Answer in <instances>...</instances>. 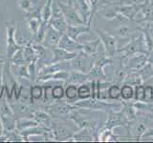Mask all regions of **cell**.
<instances>
[{"instance_id": "14", "label": "cell", "mask_w": 153, "mask_h": 143, "mask_svg": "<svg viewBox=\"0 0 153 143\" xmlns=\"http://www.w3.org/2000/svg\"><path fill=\"white\" fill-rule=\"evenodd\" d=\"M53 124V130H54V137L56 140H66L72 138L74 133L76 132V130L66 127L64 125H60L57 123H52Z\"/></svg>"}, {"instance_id": "6", "label": "cell", "mask_w": 153, "mask_h": 143, "mask_svg": "<svg viewBox=\"0 0 153 143\" xmlns=\"http://www.w3.org/2000/svg\"><path fill=\"white\" fill-rule=\"evenodd\" d=\"M106 121L104 122L103 126L113 130L117 127H126L128 125L129 120L121 110L119 111H110L106 114Z\"/></svg>"}, {"instance_id": "36", "label": "cell", "mask_w": 153, "mask_h": 143, "mask_svg": "<svg viewBox=\"0 0 153 143\" xmlns=\"http://www.w3.org/2000/svg\"><path fill=\"white\" fill-rule=\"evenodd\" d=\"M1 133H2V123L0 121V136H1Z\"/></svg>"}, {"instance_id": "17", "label": "cell", "mask_w": 153, "mask_h": 143, "mask_svg": "<svg viewBox=\"0 0 153 143\" xmlns=\"http://www.w3.org/2000/svg\"><path fill=\"white\" fill-rule=\"evenodd\" d=\"M53 52H54V58L52 60V63H57V62H64L73 59L76 55V52H70L62 48L56 46L52 48Z\"/></svg>"}, {"instance_id": "20", "label": "cell", "mask_w": 153, "mask_h": 143, "mask_svg": "<svg viewBox=\"0 0 153 143\" xmlns=\"http://www.w3.org/2000/svg\"><path fill=\"white\" fill-rule=\"evenodd\" d=\"M89 5H90V8H91V13H90V16L88 19V22H87V25L91 26V23H92V20L94 16L99 13V11L102 8H103L104 6L111 3V1L109 0H87Z\"/></svg>"}, {"instance_id": "27", "label": "cell", "mask_w": 153, "mask_h": 143, "mask_svg": "<svg viewBox=\"0 0 153 143\" xmlns=\"http://www.w3.org/2000/svg\"><path fill=\"white\" fill-rule=\"evenodd\" d=\"M78 97L79 99H87L92 97V86L89 83H82L78 87Z\"/></svg>"}, {"instance_id": "18", "label": "cell", "mask_w": 153, "mask_h": 143, "mask_svg": "<svg viewBox=\"0 0 153 143\" xmlns=\"http://www.w3.org/2000/svg\"><path fill=\"white\" fill-rule=\"evenodd\" d=\"M62 35H63V33L56 31L55 28H53L49 24L47 27V32L45 35L46 44L51 48L59 46V40Z\"/></svg>"}, {"instance_id": "30", "label": "cell", "mask_w": 153, "mask_h": 143, "mask_svg": "<svg viewBox=\"0 0 153 143\" xmlns=\"http://www.w3.org/2000/svg\"><path fill=\"white\" fill-rule=\"evenodd\" d=\"M64 95V90L61 86H56L52 91V97L55 99H60Z\"/></svg>"}, {"instance_id": "5", "label": "cell", "mask_w": 153, "mask_h": 143, "mask_svg": "<svg viewBox=\"0 0 153 143\" xmlns=\"http://www.w3.org/2000/svg\"><path fill=\"white\" fill-rule=\"evenodd\" d=\"M93 31L100 39V42L102 43L105 54L110 57H113L117 54L118 51L116 37L112 35L110 32L102 30V29H94Z\"/></svg>"}, {"instance_id": "9", "label": "cell", "mask_w": 153, "mask_h": 143, "mask_svg": "<svg viewBox=\"0 0 153 143\" xmlns=\"http://www.w3.org/2000/svg\"><path fill=\"white\" fill-rule=\"evenodd\" d=\"M123 57L124 58V62H126L129 71L139 72L149 62L147 54H136L129 57Z\"/></svg>"}, {"instance_id": "38", "label": "cell", "mask_w": 153, "mask_h": 143, "mask_svg": "<svg viewBox=\"0 0 153 143\" xmlns=\"http://www.w3.org/2000/svg\"><path fill=\"white\" fill-rule=\"evenodd\" d=\"M2 62H3L2 60H0V63H2Z\"/></svg>"}, {"instance_id": "23", "label": "cell", "mask_w": 153, "mask_h": 143, "mask_svg": "<svg viewBox=\"0 0 153 143\" xmlns=\"http://www.w3.org/2000/svg\"><path fill=\"white\" fill-rule=\"evenodd\" d=\"M72 138L75 141H95L96 137L93 132L87 128H81L79 132H76Z\"/></svg>"}, {"instance_id": "7", "label": "cell", "mask_w": 153, "mask_h": 143, "mask_svg": "<svg viewBox=\"0 0 153 143\" xmlns=\"http://www.w3.org/2000/svg\"><path fill=\"white\" fill-rule=\"evenodd\" d=\"M57 6L59 7L60 11L63 13L68 25H79V24H85L81 19L78 11L76 10L75 6H71L68 4H64L60 1L57 2Z\"/></svg>"}, {"instance_id": "25", "label": "cell", "mask_w": 153, "mask_h": 143, "mask_svg": "<svg viewBox=\"0 0 153 143\" xmlns=\"http://www.w3.org/2000/svg\"><path fill=\"white\" fill-rule=\"evenodd\" d=\"M121 98L123 101L134 100V88L132 85L127 83L121 85Z\"/></svg>"}, {"instance_id": "37", "label": "cell", "mask_w": 153, "mask_h": 143, "mask_svg": "<svg viewBox=\"0 0 153 143\" xmlns=\"http://www.w3.org/2000/svg\"><path fill=\"white\" fill-rule=\"evenodd\" d=\"M130 1H131V2H134V3H136L137 0H130Z\"/></svg>"}, {"instance_id": "13", "label": "cell", "mask_w": 153, "mask_h": 143, "mask_svg": "<svg viewBox=\"0 0 153 143\" xmlns=\"http://www.w3.org/2000/svg\"><path fill=\"white\" fill-rule=\"evenodd\" d=\"M59 47L62 48L70 52H78L79 51L82 50V44H80L76 40H74L66 33H63L59 40Z\"/></svg>"}, {"instance_id": "29", "label": "cell", "mask_w": 153, "mask_h": 143, "mask_svg": "<svg viewBox=\"0 0 153 143\" xmlns=\"http://www.w3.org/2000/svg\"><path fill=\"white\" fill-rule=\"evenodd\" d=\"M65 94L69 100H75L78 97V87H76V85L70 84L68 87L66 88Z\"/></svg>"}, {"instance_id": "12", "label": "cell", "mask_w": 153, "mask_h": 143, "mask_svg": "<svg viewBox=\"0 0 153 143\" xmlns=\"http://www.w3.org/2000/svg\"><path fill=\"white\" fill-rule=\"evenodd\" d=\"M140 26L134 27L132 25H128V24H121L117 28L110 32L112 35L115 37H121V38H130L133 36L136 32H138Z\"/></svg>"}, {"instance_id": "24", "label": "cell", "mask_w": 153, "mask_h": 143, "mask_svg": "<svg viewBox=\"0 0 153 143\" xmlns=\"http://www.w3.org/2000/svg\"><path fill=\"white\" fill-rule=\"evenodd\" d=\"M87 81H90L88 74H83V73H80V72H76V71L70 72L69 78H68L69 83L80 85L82 83L87 82Z\"/></svg>"}, {"instance_id": "21", "label": "cell", "mask_w": 153, "mask_h": 143, "mask_svg": "<svg viewBox=\"0 0 153 143\" xmlns=\"http://www.w3.org/2000/svg\"><path fill=\"white\" fill-rule=\"evenodd\" d=\"M89 75V80H100V81H112L110 80L108 76L105 74L103 68L98 65H94L92 69L88 73Z\"/></svg>"}, {"instance_id": "10", "label": "cell", "mask_w": 153, "mask_h": 143, "mask_svg": "<svg viewBox=\"0 0 153 143\" xmlns=\"http://www.w3.org/2000/svg\"><path fill=\"white\" fill-rule=\"evenodd\" d=\"M7 58L11 61L14 54L21 49L20 46L16 44L14 40V32H16V26L14 23H7Z\"/></svg>"}, {"instance_id": "28", "label": "cell", "mask_w": 153, "mask_h": 143, "mask_svg": "<svg viewBox=\"0 0 153 143\" xmlns=\"http://www.w3.org/2000/svg\"><path fill=\"white\" fill-rule=\"evenodd\" d=\"M107 94L109 100H119L121 97V85L113 82L107 88Z\"/></svg>"}, {"instance_id": "26", "label": "cell", "mask_w": 153, "mask_h": 143, "mask_svg": "<svg viewBox=\"0 0 153 143\" xmlns=\"http://www.w3.org/2000/svg\"><path fill=\"white\" fill-rule=\"evenodd\" d=\"M100 43L102 42H100V39L99 37L96 38V39L93 41L85 42L84 44H82V51L85 52L86 54L93 55L99 52V46H100Z\"/></svg>"}, {"instance_id": "16", "label": "cell", "mask_w": 153, "mask_h": 143, "mask_svg": "<svg viewBox=\"0 0 153 143\" xmlns=\"http://www.w3.org/2000/svg\"><path fill=\"white\" fill-rule=\"evenodd\" d=\"M92 31L91 26L87 24H79V25H69L67 28L66 35H69L71 38H73L74 40L78 41L79 37L83 35V33H88Z\"/></svg>"}, {"instance_id": "19", "label": "cell", "mask_w": 153, "mask_h": 143, "mask_svg": "<svg viewBox=\"0 0 153 143\" xmlns=\"http://www.w3.org/2000/svg\"><path fill=\"white\" fill-rule=\"evenodd\" d=\"M75 8L78 11L83 22L85 24H87L91 13V8L87 0H76L75 4Z\"/></svg>"}, {"instance_id": "8", "label": "cell", "mask_w": 153, "mask_h": 143, "mask_svg": "<svg viewBox=\"0 0 153 143\" xmlns=\"http://www.w3.org/2000/svg\"><path fill=\"white\" fill-rule=\"evenodd\" d=\"M50 25L55 28L56 31H59L62 33H65L68 28V23H67L66 19L63 15V13L60 11L59 6H53V12H52V16L49 22Z\"/></svg>"}, {"instance_id": "11", "label": "cell", "mask_w": 153, "mask_h": 143, "mask_svg": "<svg viewBox=\"0 0 153 143\" xmlns=\"http://www.w3.org/2000/svg\"><path fill=\"white\" fill-rule=\"evenodd\" d=\"M141 11V5L132 2L131 4H121L120 6V16L129 21H136V17Z\"/></svg>"}, {"instance_id": "4", "label": "cell", "mask_w": 153, "mask_h": 143, "mask_svg": "<svg viewBox=\"0 0 153 143\" xmlns=\"http://www.w3.org/2000/svg\"><path fill=\"white\" fill-rule=\"evenodd\" d=\"M70 61V67L72 71L80 72L83 74H88L94 66L93 55L86 54L82 50L76 52V55Z\"/></svg>"}, {"instance_id": "2", "label": "cell", "mask_w": 153, "mask_h": 143, "mask_svg": "<svg viewBox=\"0 0 153 143\" xmlns=\"http://www.w3.org/2000/svg\"><path fill=\"white\" fill-rule=\"evenodd\" d=\"M75 106L82 109H89L91 111H100L107 114L110 111H119L122 109L123 102L119 100H102L100 98L90 97L87 99H82L79 102H76Z\"/></svg>"}, {"instance_id": "22", "label": "cell", "mask_w": 153, "mask_h": 143, "mask_svg": "<svg viewBox=\"0 0 153 143\" xmlns=\"http://www.w3.org/2000/svg\"><path fill=\"white\" fill-rule=\"evenodd\" d=\"M120 136L113 133V130L102 126L98 132V141H118Z\"/></svg>"}, {"instance_id": "3", "label": "cell", "mask_w": 153, "mask_h": 143, "mask_svg": "<svg viewBox=\"0 0 153 143\" xmlns=\"http://www.w3.org/2000/svg\"><path fill=\"white\" fill-rule=\"evenodd\" d=\"M130 39L131 40L129 41L126 46L118 49L117 52H121V54H123L122 56H124V57H129L136 54H147L148 55L146 42H145V39H143V35L141 32V31H139L133 36H131Z\"/></svg>"}, {"instance_id": "35", "label": "cell", "mask_w": 153, "mask_h": 143, "mask_svg": "<svg viewBox=\"0 0 153 143\" xmlns=\"http://www.w3.org/2000/svg\"><path fill=\"white\" fill-rule=\"evenodd\" d=\"M76 0H67V4L71 5V6H75Z\"/></svg>"}, {"instance_id": "32", "label": "cell", "mask_w": 153, "mask_h": 143, "mask_svg": "<svg viewBox=\"0 0 153 143\" xmlns=\"http://www.w3.org/2000/svg\"><path fill=\"white\" fill-rule=\"evenodd\" d=\"M41 94H42L41 88L37 87V92H35V90L32 89V92H31L32 97H33V98H39V97H41Z\"/></svg>"}, {"instance_id": "34", "label": "cell", "mask_w": 153, "mask_h": 143, "mask_svg": "<svg viewBox=\"0 0 153 143\" xmlns=\"http://www.w3.org/2000/svg\"><path fill=\"white\" fill-rule=\"evenodd\" d=\"M148 58H149V62L153 65V51L150 52L149 55H148Z\"/></svg>"}, {"instance_id": "33", "label": "cell", "mask_w": 153, "mask_h": 143, "mask_svg": "<svg viewBox=\"0 0 153 143\" xmlns=\"http://www.w3.org/2000/svg\"><path fill=\"white\" fill-rule=\"evenodd\" d=\"M146 137H153V127L148 128L146 131V133H143V138H146Z\"/></svg>"}, {"instance_id": "31", "label": "cell", "mask_w": 153, "mask_h": 143, "mask_svg": "<svg viewBox=\"0 0 153 143\" xmlns=\"http://www.w3.org/2000/svg\"><path fill=\"white\" fill-rule=\"evenodd\" d=\"M18 4H19V7L25 12H31L33 5H35L33 2H32V0H19Z\"/></svg>"}, {"instance_id": "15", "label": "cell", "mask_w": 153, "mask_h": 143, "mask_svg": "<svg viewBox=\"0 0 153 143\" xmlns=\"http://www.w3.org/2000/svg\"><path fill=\"white\" fill-rule=\"evenodd\" d=\"M139 30L143 33L147 52L149 55L153 51V27L151 25V22H143V25H140Z\"/></svg>"}, {"instance_id": "1", "label": "cell", "mask_w": 153, "mask_h": 143, "mask_svg": "<svg viewBox=\"0 0 153 143\" xmlns=\"http://www.w3.org/2000/svg\"><path fill=\"white\" fill-rule=\"evenodd\" d=\"M90 112L91 110L89 109H84L83 111L82 109L78 110V107H76L69 114V118L72 119L79 129L81 128L90 129L94 133L96 140H98V132L103 126L104 123L100 122L97 118L92 116Z\"/></svg>"}]
</instances>
